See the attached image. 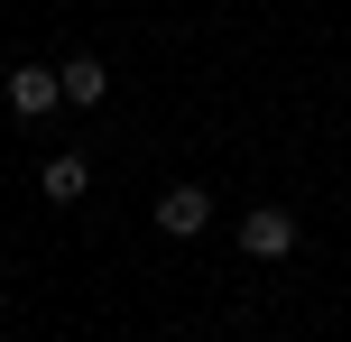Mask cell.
Instances as JSON below:
<instances>
[{
    "label": "cell",
    "instance_id": "1",
    "mask_svg": "<svg viewBox=\"0 0 351 342\" xmlns=\"http://www.w3.org/2000/svg\"><path fill=\"white\" fill-rule=\"evenodd\" d=\"M241 250L250 259H287L296 250V213H287V204H250L241 213Z\"/></svg>",
    "mask_w": 351,
    "mask_h": 342
},
{
    "label": "cell",
    "instance_id": "2",
    "mask_svg": "<svg viewBox=\"0 0 351 342\" xmlns=\"http://www.w3.org/2000/svg\"><path fill=\"white\" fill-rule=\"evenodd\" d=\"M37 195H47V204H84L93 195V158H84V148H56V158L37 167Z\"/></svg>",
    "mask_w": 351,
    "mask_h": 342
},
{
    "label": "cell",
    "instance_id": "3",
    "mask_svg": "<svg viewBox=\"0 0 351 342\" xmlns=\"http://www.w3.org/2000/svg\"><path fill=\"white\" fill-rule=\"evenodd\" d=\"M204 222H213V195H204V185H167V195H158V232L167 241H194Z\"/></svg>",
    "mask_w": 351,
    "mask_h": 342
},
{
    "label": "cell",
    "instance_id": "4",
    "mask_svg": "<svg viewBox=\"0 0 351 342\" xmlns=\"http://www.w3.org/2000/svg\"><path fill=\"white\" fill-rule=\"evenodd\" d=\"M56 102H65V84H56V65H19V74H10V111H19V121H47Z\"/></svg>",
    "mask_w": 351,
    "mask_h": 342
},
{
    "label": "cell",
    "instance_id": "5",
    "mask_svg": "<svg viewBox=\"0 0 351 342\" xmlns=\"http://www.w3.org/2000/svg\"><path fill=\"white\" fill-rule=\"evenodd\" d=\"M56 84H65L74 111H93V102L111 93V65H102V56H65V65H56Z\"/></svg>",
    "mask_w": 351,
    "mask_h": 342
}]
</instances>
